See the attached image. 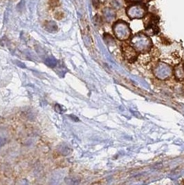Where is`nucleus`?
<instances>
[{"label": "nucleus", "mask_w": 184, "mask_h": 185, "mask_svg": "<svg viewBox=\"0 0 184 185\" xmlns=\"http://www.w3.org/2000/svg\"><path fill=\"white\" fill-rule=\"evenodd\" d=\"M113 29L116 36L121 40L127 39L130 35V29L128 24L123 21H118L115 23Z\"/></svg>", "instance_id": "obj_1"}, {"label": "nucleus", "mask_w": 184, "mask_h": 185, "mask_svg": "<svg viewBox=\"0 0 184 185\" xmlns=\"http://www.w3.org/2000/svg\"><path fill=\"white\" fill-rule=\"evenodd\" d=\"M132 42L134 43V48L136 50L139 49H141V50H145L146 49L148 51H150V46L152 44L151 40L144 35H136L135 37H134Z\"/></svg>", "instance_id": "obj_2"}, {"label": "nucleus", "mask_w": 184, "mask_h": 185, "mask_svg": "<svg viewBox=\"0 0 184 185\" xmlns=\"http://www.w3.org/2000/svg\"><path fill=\"white\" fill-rule=\"evenodd\" d=\"M146 10L144 6L141 5H132L127 8V14L131 20L141 19L145 17Z\"/></svg>", "instance_id": "obj_3"}, {"label": "nucleus", "mask_w": 184, "mask_h": 185, "mask_svg": "<svg viewBox=\"0 0 184 185\" xmlns=\"http://www.w3.org/2000/svg\"><path fill=\"white\" fill-rule=\"evenodd\" d=\"M122 51L124 58L129 62H134L139 58L137 50L127 43H125L122 45Z\"/></svg>", "instance_id": "obj_4"}, {"label": "nucleus", "mask_w": 184, "mask_h": 185, "mask_svg": "<svg viewBox=\"0 0 184 185\" xmlns=\"http://www.w3.org/2000/svg\"><path fill=\"white\" fill-rule=\"evenodd\" d=\"M175 75L178 80H184V64H178L175 68Z\"/></svg>", "instance_id": "obj_5"}, {"label": "nucleus", "mask_w": 184, "mask_h": 185, "mask_svg": "<svg viewBox=\"0 0 184 185\" xmlns=\"http://www.w3.org/2000/svg\"><path fill=\"white\" fill-rule=\"evenodd\" d=\"M104 13L105 18L107 20H112L115 18V12L110 8H107Z\"/></svg>", "instance_id": "obj_6"}, {"label": "nucleus", "mask_w": 184, "mask_h": 185, "mask_svg": "<svg viewBox=\"0 0 184 185\" xmlns=\"http://www.w3.org/2000/svg\"><path fill=\"white\" fill-rule=\"evenodd\" d=\"M45 27H46V29H47V31H55L57 30L58 27H57V25H56V24L55 22H47V24H46L45 25Z\"/></svg>", "instance_id": "obj_7"}, {"label": "nucleus", "mask_w": 184, "mask_h": 185, "mask_svg": "<svg viewBox=\"0 0 184 185\" xmlns=\"http://www.w3.org/2000/svg\"><path fill=\"white\" fill-rule=\"evenodd\" d=\"M112 4L114 8L119 9V8L123 7V4H124V0H112Z\"/></svg>", "instance_id": "obj_8"}, {"label": "nucleus", "mask_w": 184, "mask_h": 185, "mask_svg": "<svg viewBox=\"0 0 184 185\" xmlns=\"http://www.w3.org/2000/svg\"><path fill=\"white\" fill-rule=\"evenodd\" d=\"M46 64L50 67H54L57 64V60H56L54 58H49L46 60Z\"/></svg>", "instance_id": "obj_9"}, {"label": "nucleus", "mask_w": 184, "mask_h": 185, "mask_svg": "<svg viewBox=\"0 0 184 185\" xmlns=\"http://www.w3.org/2000/svg\"><path fill=\"white\" fill-rule=\"evenodd\" d=\"M49 3L51 6H53V7H57L60 5L59 0H49Z\"/></svg>", "instance_id": "obj_10"}, {"label": "nucleus", "mask_w": 184, "mask_h": 185, "mask_svg": "<svg viewBox=\"0 0 184 185\" xmlns=\"http://www.w3.org/2000/svg\"><path fill=\"white\" fill-rule=\"evenodd\" d=\"M55 109L56 111L58 112V113H60V114L62 113V112H63V111H64L63 109H62V107L60 105H56L55 107Z\"/></svg>", "instance_id": "obj_11"}, {"label": "nucleus", "mask_w": 184, "mask_h": 185, "mask_svg": "<svg viewBox=\"0 0 184 185\" xmlns=\"http://www.w3.org/2000/svg\"><path fill=\"white\" fill-rule=\"evenodd\" d=\"M130 1H140V0H130Z\"/></svg>", "instance_id": "obj_12"}]
</instances>
